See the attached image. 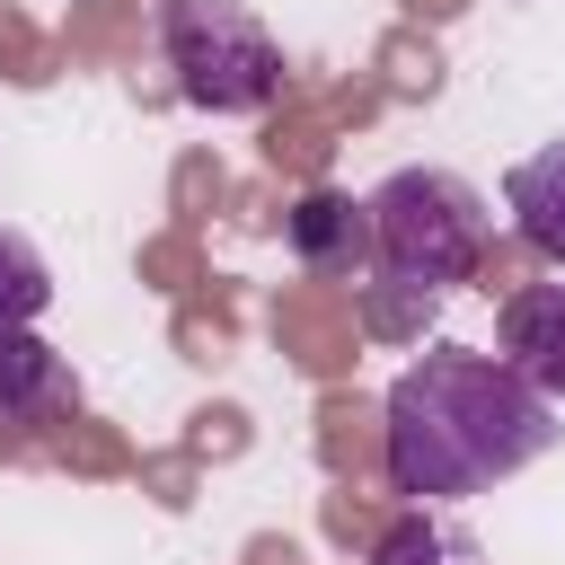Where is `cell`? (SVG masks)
<instances>
[{
	"label": "cell",
	"instance_id": "cell-1",
	"mask_svg": "<svg viewBox=\"0 0 565 565\" xmlns=\"http://www.w3.org/2000/svg\"><path fill=\"white\" fill-rule=\"evenodd\" d=\"M556 450V406L477 344H433L388 380L380 406V459L388 486L415 503H450V494H486L503 477H521L530 459Z\"/></svg>",
	"mask_w": 565,
	"mask_h": 565
},
{
	"label": "cell",
	"instance_id": "cell-2",
	"mask_svg": "<svg viewBox=\"0 0 565 565\" xmlns=\"http://www.w3.org/2000/svg\"><path fill=\"white\" fill-rule=\"evenodd\" d=\"M362 212H371V265L397 291L441 300V291L477 282V265H486V203H477L468 177H450V168H397V177H380L362 194Z\"/></svg>",
	"mask_w": 565,
	"mask_h": 565
},
{
	"label": "cell",
	"instance_id": "cell-3",
	"mask_svg": "<svg viewBox=\"0 0 565 565\" xmlns=\"http://www.w3.org/2000/svg\"><path fill=\"white\" fill-rule=\"evenodd\" d=\"M168 71L194 115H265L282 97V44L247 0H168Z\"/></svg>",
	"mask_w": 565,
	"mask_h": 565
},
{
	"label": "cell",
	"instance_id": "cell-4",
	"mask_svg": "<svg viewBox=\"0 0 565 565\" xmlns=\"http://www.w3.org/2000/svg\"><path fill=\"white\" fill-rule=\"evenodd\" d=\"M494 353L547 397L565 406V282H521L494 300Z\"/></svg>",
	"mask_w": 565,
	"mask_h": 565
},
{
	"label": "cell",
	"instance_id": "cell-5",
	"mask_svg": "<svg viewBox=\"0 0 565 565\" xmlns=\"http://www.w3.org/2000/svg\"><path fill=\"white\" fill-rule=\"evenodd\" d=\"M79 380L71 362L35 335V327H0V424H44V415H71Z\"/></svg>",
	"mask_w": 565,
	"mask_h": 565
},
{
	"label": "cell",
	"instance_id": "cell-6",
	"mask_svg": "<svg viewBox=\"0 0 565 565\" xmlns=\"http://www.w3.org/2000/svg\"><path fill=\"white\" fill-rule=\"evenodd\" d=\"M291 256L318 265V274H362L371 265V212L335 185H309L291 203Z\"/></svg>",
	"mask_w": 565,
	"mask_h": 565
},
{
	"label": "cell",
	"instance_id": "cell-7",
	"mask_svg": "<svg viewBox=\"0 0 565 565\" xmlns=\"http://www.w3.org/2000/svg\"><path fill=\"white\" fill-rule=\"evenodd\" d=\"M503 203H512V230H521V247H530L539 265H565V141H547V150L512 159V177H503Z\"/></svg>",
	"mask_w": 565,
	"mask_h": 565
},
{
	"label": "cell",
	"instance_id": "cell-8",
	"mask_svg": "<svg viewBox=\"0 0 565 565\" xmlns=\"http://www.w3.org/2000/svg\"><path fill=\"white\" fill-rule=\"evenodd\" d=\"M371 565H486V547L459 530V521H441V512H406V521H388L380 530V547H371Z\"/></svg>",
	"mask_w": 565,
	"mask_h": 565
},
{
	"label": "cell",
	"instance_id": "cell-9",
	"mask_svg": "<svg viewBox=\"0 0 565 565\" xmlns=\"http://www.w3.org/2000/svg\"><path fill=\"white\" fill-rule=\"evenodd\" d=\"M53 309V265L35 256L26 230H0V327H35Z\"/></svg>",
	"mask_w": 565,
	"mask_h": 565
}]
</instances>
